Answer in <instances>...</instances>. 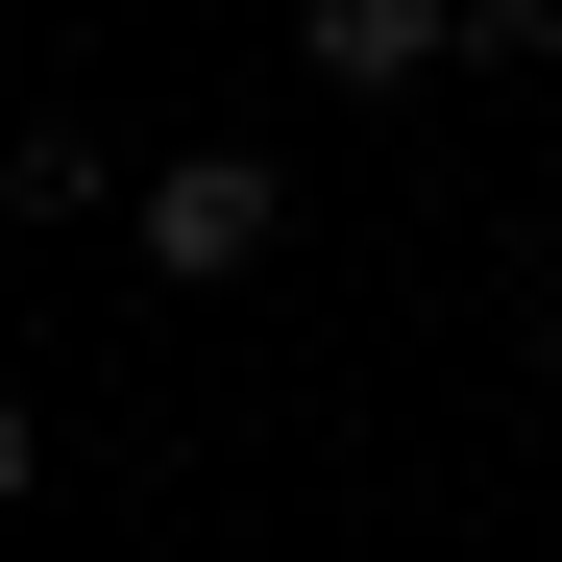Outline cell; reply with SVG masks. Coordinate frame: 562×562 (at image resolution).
<instances>
[{"label":"cell","mask_w":562,"mask_h":562,"mask_svg":"<svg viewBox=\"0 0 562 562\" xmlns=\"http://www.w3.org/2000/svg\"><path fill=\"white\" fill-rule=\"evenodd\" d=\"M464 74H562V0H464Z\"/></svg>","instance_id":"277c9868"},{"label":"cell","mask_w":562,"mask_h":562,"mask_svg":"<svg viewBox=\"0 0 562 562\" xmlns=\"http://www.w3.org/2000/svg\"><path fill=\"white\" fill-rule=\"evenodd\" d=\"M440 49H464V0H294V74H318V99H416Z\"/></svg>","instance_id":"7a4b0ae2"},{"label":"cell","mask_w":562,"mask_h":562,"mask_svg":"<svg viewBox=\"0 0 562 562\" xmlns=\"http://www.w3.org/2000/svg\"><path fill=\"white\" fill-rule=\"evenodd\" d=\"M123 221H147L171 294H245V269L294 245V171H269V147H171V171H123Z\"/></svg>","instance_id":"6da1fadb"},{"label":"cell","mask_w":562,"mask_h":562,"mask_svg":"<svg viewBox=\"0 0 562 562\" xmlns=\"http://www.w3.org/2000/svg\"><path fill=\"white\" fill-rule=\"evenodd\" d=\"M99 196H123L99 123H25V147H0V221H99Z\"/></svg>","instance_id":"3957f363"}]
</instances>
